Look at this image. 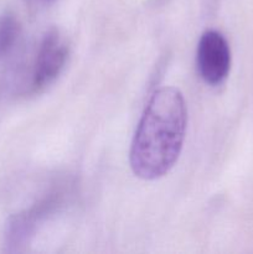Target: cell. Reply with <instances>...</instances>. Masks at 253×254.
<instances>
[{
  "instance_id": "obj_2",
  "label": "cell",
  "mask_w": 253,
  "mask_h": 254,
  "mask_svg": "<svg viewBox=\"0 0 253 254\" xmlns=\"http://www.w3.org/2000/svg\"><path fill=\"white\" fill-rule=\"evenodd\" d=\"M196 64L201 78L211 86L222 83L231 68V51L227 40L216 30L202 34L197 45Z\"/></svg>"
},
{
  "instance_id": "obj_3",
  "label": "cell",
  "mask_w": 253,
  "mask_h": 254,
  "mask_svg": "<svg viewBox=\"0 0 253 254\" xmlns=\"http://www.w3.org/2000/svg\"><path fill=\"white\" fill-rule=\"evenodd\" d=\"M68 46L62 39L59 30L51 29L46 32L37 52L34 71L35 89H44L59 77L66 64Z\"/></svg>"
},
{
  "instance_id": "obj_5",
  "label": "cell",
  "mask_w": 253,
  "mask_h": 254,
  "mask_svg": "<svg viewBox=\"0 0 253 254\" xmlns=\"http://www.w3.org/2000/svg\"><path fill=\"white\" fill-rule=\"evenodd\" d=\"M41 1H47V0H41Z\"/></svg>"
},
{
  "instance_id": "obj_4",
  "label": "cell",
  "mask_w": 253,
  "mask_h": 254,
  "mask_svg": "<svg viewBox=\"0 0 253 254\" xmlns=\"http://www.w3.org/2000/svg\"><path fill=\"white\" fill-rule=\"evenodd\" d=\"M17 25L11 15L0 17V55L4 54L16 36Z\"/></svg>"
},
{
  "instance_id": "obj_1",
  "label": "cell",
  "mask_w": 253,
  "mask_h": 254,
  "mask_svg": "<svg viewBox=\"0 0 253 254\" xmlns=\"http://www.w3.org/2000/svg\"><path fill=\"white\" fill-rule=\"evenodd\" d=\"M188 109L179 89L161 87L149 99L131 141L129 163L134 175L155 180L178 161L185 140Z\"/></svg>"
}]
</instances>
